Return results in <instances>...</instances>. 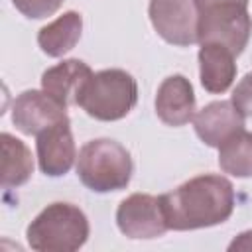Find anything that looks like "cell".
I'll list each match as a JSON object with an SVG mask.
<instances>
[{"mask_svg":"<svg viewBox=\"0 0 252 252\" xmlns=\"http://www.w3.org/2000/svg\"><path fill=\"white\" fill-rule=\"evenodd\" d=\"M159 199L169 230L209 228L228 220L234 211V187L217 173L191 177Z\"/></svg>","mask_w":252,"mask_h":252,"instance_id":"cell-1","label":"cell"},{"mask_svg":"<svg viewBox=\"0 0 252 252\" xmlns=\"http://www.w3.org/2000/svg\"><path fill=\"white\" fill-rule=\"evenodd\" d=\"M134 163L130 152L112 138L89 140L77 156V175L94 193L126 189L132 179Z\"/></svg>","mask_w":252,"mask_h":252,"instance_id":"cell-2","label":"cell"},{"mask_svg":"<svg viewBox=\"0 0 252 252\" xmlns=\"http://www.w3.org/2000/svg\"><path fill=\"white\" fill-rule=\"evenodd\" d=\"M89 219L73 203L47 205L26 228L28 244L37 252H75L89 238Z\"/></svg>","mask_w":252,"mask_h":252,"instance_id":"cell-3","label":"cell"},{"mask_svg":"<svg viewBox=\"0 0 252 252\" xmlns=\"http://www.w3.org/2000/svg\"><path fill=\"white\" fill-rule=\"evenodd\" d=\"M138 102V83L124 69H102L93 73L81 91L77 106L91 118L114 122L124 118Z\"/></svg>","mask_w":252,"mask_h":252,"instance_id":"cell-4","label":"cell"},{"mask_svg":"<svg viewBox=\"0 0 252 252\" xmlns=\"http://www.w3.org/2000/svg\"><path fill=\"white\" fill-rule=\"evenodd\" d=\"M197 43H220L236 57L248 45L252 33V18L248 4L217 2L197 8Z\"/></svg>","mask_w":252,"mask_h":252,"instance_id":"cell-5","label":"cell"},{"mask_svg":"<svg viewBox=\"0 0 252 252\" xmlns=\"http://www.w3.org/2000/svg\"><path fill=\"white\" fill-rule=\"evenodd\" d=\"M118 230L134 240H150L161 236L167 228L161 199L150 193H132L120 201L116 209Z\"/></svg>","mask_w":252,"mask_h":252,"instance_id":"cell-6","label":"cell"},{"mask_svg":"<svg viewBox=\"0 0 252 252\" xmlns=\"http://www.w3.org/2000/svg\"><path fill=\"white\" fill-rule=\"evenodd\" d=\"M150 22L158 35L179 47L197 43V6L195 0H150Z\"/></svg>","mask_w":252,"mask_h":252,"instance_id":"cell-7","label":"cell"},{"mask_svg":"<svg viewBox=\"0 0 252 252\" xmlns=\"http://www.w3.org/2000/svg\"><path fill=\"white\" fill-rule=\"evenodd\" d=\"M63 120H69L67 108L49 96L43 89L24 91L12 104V122L16 130L26 136H37L39 132Z\"/></svg>","mask_w":252,"mask_h":252,"instance_id":"cell-8","label":"cell"},{"mask_svg":"<svg viewBox=\"0 0 252 252\" xmlns=\"http://www.w3.org/2000/svg\"><path fill=\"white\" fill-rule=\"evenodd\" d=\"M35 152H37V163L41 173L49 177L65 175L77 159L71 120L57 122L47 130L39 132L35 136Z\"/></svg>","mask_w":252,"mask_h":252,"instance_id":"cell-9","label":"cell"},{"mask_svg":"<svg viewBox=\"0 0 252 252\" xmlns=\"http://www.w3.org/2000/svg\"><path fill=\"white\" fill-rule=\"evenodd\" d=\"M193 128L203 144L219 148L234 132L244 128V114L232 104V100H215L195 112Z\"/></svg>","mask_w":252,"mask_h":252,"instance_id":"cell-10","label":"cell"},{"mask_svg":"<svg viewBox=\"0 0 252 252\" xmlns=\"http://www.w3.org/2000/svg\"><path fill=\"white\" fill-rule=\"evenodd\" d=\"M156 114L167 126H185L195 116L193 85L183 75H169L156 93Z\"/></svg>","mask_w":252,"mask_h":252,"instance_id":"cell-11","label":"cell"},{"mask_svg":"<svg viewBox=\"0 0 252 252\" xmlns=\"http://www.w3.org/2000/svg\"><path fill=\"white\" fill-rule=\"evenodd\" d=\"M93 77V69L81 59H63L41 75V89L59 104L73 106L79 102L81 91Z\"/></svg>","mask_w":252,"mask_h":252,"instance_id":"cell-12","label":"cell"},{"mask_svg":"<svg viewBox=\"0 0 252 252\" xmlns=\"http://www.w3.org/2000/svg\"><path fill=\"white\" fill-rule=\"evenodd\" d=\"M199 77L207 93H226L236 79V55L220 43H201Z\"/></svg>","mask_w":252,"mask_h":252,"instance_id":"cell-13","label":"cell"},{"mask_svg":"<svg viewBox=\"0 0 252 252\" xmlns=\"http://www.w3.org/2000/svg\"><path fill=\"white\" fill-rule=\"evenodd\" d=\"M81 33H83V18L79 12L69 10L39 30L37 45L49 57H63L79 43Z\"/></svg>","mask_w":252,"mask_h":252,"instance_id":"cell-14","label":"cell"},{"mask_svg":"<svg viewBox=\"0 0 252 252\" xmlns=\"http://www.w3.org/2000/svg\"><path fill=\"white\" fill-rule=\"evenodd\" d=\"M0 148H2V187L12 189L24 185L33 173V158L30 148L8 132L0 134Z\"/></svg>","mask_w":252,"mask_h":252,"instance_id":"cell-15","label":"cell"},{"mask_svg":"<svg viewBox=\"0 0 252 252\" xmlns=\"http://www.w3.org/2000/svg\"><path fill=\"white\" fill-rule=\"evenodd\" d=\"M219 165L232 177H252V132L238 130L219 146Z\"/></svg>","mask_w":252,"mask_h":252,"instance_id":"cell-16","label":"cell"},{"mask_svg":"<svg viewBox=\"0 0 252 252\" xmlns=\"http://www.w3.org/2000/svg\"><path fill=\"white\" fill-rule=\"evenodd\" d=\"M12 4L26 18H30V20H43L47 16H53L61 8L63 0H12Z\"/></svg>","mask_w":252,"mask_h":252,"instance_id":"cell-17","label":"cell"},{"mask_svg":"<svg viewBox=\"0 0 252 252\" xmlns=\"http://www.w3.org/2000/svg\"><path fill=\"white\" fill-rule=\"evenodd\" d=\"M232 104L246 116H252V71L246 73L234 87L232 96H230Z\"/></svg>","mask_w":252,"mask_h":252,"instance_id":"cell-18","label":"cell"},{"mask_svg":"<svg viewBox=\"0 0 252 252\" xmlns=\"http://www.w3.org/2000/svg\"><path fill=\"white\" fill-rule=\"evenodd\" d=\"M228 250H252V230H244L240 232L230 244H228Z\"/></svg>","mask_w":252,"mask_h":252,"instance_id":"cell-19","label":"cell"},{"mask_svg":"<svg viewBox=\"0 0 252 252\" xmlns=\"http://www.w3.org/2000/svg\"><path fill=\"white\" fill-rule=\"evenodd\" d=\"M217 2H238V4H248V0H195V6H207V4H217Z\"/></svg>","mask_w":252,"mask_h":252,"instance_id":"cell-20","label":"cell"}]
</instances>
